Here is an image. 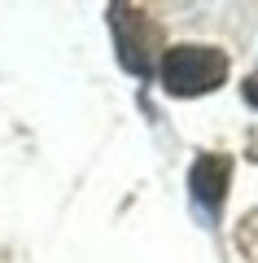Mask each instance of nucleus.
Masks as SVG:
<instances>
[{"label": "nucleus", "instance_id": "f257e3e1", "mask_svg": "<svg viewBox=\"0 0 258 263\" xmlns=\"http://www.w3.org/2000/svg\"><path fill=\"white\" fill-rule=\"evenodd\" d=\"M157 79L171 97H206L228 84V53L214 44H171L157 57Z\"/></svg>", "mask_w": 258, "mask_h": 263}, {"label": "nucleus", "instance_id": "f03ea898", "mask_svg": "<svg viewBox=\"0 0 258 263\" xmlns=\"http://www.w3.org/2000/svg\"><path fill=\"white\" fill-rule=\"evenodd\" d=\"M110 27L118 40V62L131 75L149 79L157 70V48H162V27L136 5H110Z\"/></svg>", "mask_w": 258, "mask_h": 263}, {"label": "nucleus", "instance_id": "7ed1b4c3", "mask_svg": "<svg viewBox=\"0 0 258 263\" xmlns=\"http://www.w3.org/2000/svg\"><path fill=\"white\" fill-rule=\"evenodd\" d=\"M228 184H232V158L228 154H202L188 171V193L193 202L206 211V215H219L223 197H228Z\"/></svg>", "mask_w": 258, "mask_h": 263}, {"label": "nucleus", "instance_id": "20e7f679", "mask_svg": "<svg viewBox=\"0 0 258 263\" xmlns=\"http://www.w3.org/2000/svg\"><path fill=\"white\" fill-rule=\"evenodd\" d=\"M245 101H249V105H258V70L245 79Z\"/></svg>", "mask_w": 258, "mask_h": 263}]
</instances>
